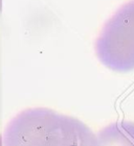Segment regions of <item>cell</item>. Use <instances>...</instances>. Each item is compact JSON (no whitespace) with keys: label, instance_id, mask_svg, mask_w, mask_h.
Here are the masks:
<instances>
[{"label":"cell","instance_id":"1","mask_svg":"<svg viewBox=\"0 0 134 146\" xmlns=\"http://www.w3.org/2000/svg\"><path fill=\"white\" fill-rule=\"evenodd\" d=\"M3 142L11 146H92L98 137L79 119L49 109H28L9 122Z\"/></svg>","mask_w":134,"mask_h":146},{"label":"cell","instance_id":"2","mask_svg":"<svg viewBox=\"0 0 134 146\" xmlns=\"http://www.w3.org/2000/svg\"><path fill=\"white\" fill-rule=\"evenodd\" d=\"M95 52L110 70H134V0L119 7L105 24L96 40Z\"/></svg>","mask_w":134,"mask_h":146},{"label":"cell","instance_id":"3","mask_svg":"<svg viewBox=\"0 0 134 146\" xmlns=\"http://www.w3.org/2000/svg\"><path fill=\"white\" fill-rule=\"evenodd\" d=\"M98 145H134L133 122H116L100 131Z\"/></svg>","mask_w":134,"mask_h":146}]
</instances>
